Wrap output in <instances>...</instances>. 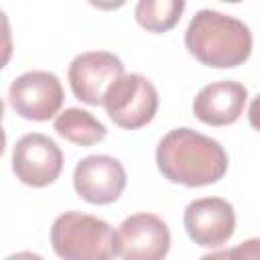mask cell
<instances>
[{"label": "cell", "instance_id": "15", "mask_svg": "<svg viewBox=\"0 0 260 260\" xmlns=\"http://www.w3.org/2000/svg\"><path fill=\"white\" fill-rule=\"evenodd\" d=\"M98 10H118L126 4V0H87Z\"/></svg>", "mask_w": 260, "mask_h": 260}, {"label": "cell", "instance_id": "9", "mask_svg": "<svg viewBox=\"0 0 260 260\" xmlns=\"http://www.w3.org/2000/svg\"><path fill=\"white\" fill-rule=\"evenodd\" d=\"M75 193L91 205L114 203L126 189V171L122 162L108 154H89L75 165Z\"/></svg>", "mask_w": 260, "mask_h": 260}, {"label": "cell", "instance_id": "7", "mask_svg": "<svg viewBox=\"0 0 260 260\" xmlns=\"http://www.w3.org/2000/svg\"><path fill=\"white\" fill-rule=\"evenodd\" d=\"M12 171L28 187H47L63 171V152L53 138L41 132L24 134L12 148Z\"/></svg>", "mask_w": 260, "mask_h": 260}, {"label": "cell", "instance_id": "10", "mask_svg": "<svg viewBox=\"0 0 260 260\" xmlns=\"http://www.w3.org/2000/svg\"><path fill=\"white\" fill-rule=\"evenodd\" d=\"M183 225L197 246L219 248L236 232V211L221 197H201L185 207Z\"/></svg>", "mask_w": 260, "mask_h": 260}, {"label": "cell", "instance_id": "6", "mask_svg": "<svg viewBox=\"0 0 260 260\" xmlns=\"http://www.w3.org/2000/svg\"><path fill=\"white\" fill-rule=\"evenodd\" d=\"M8 102L24 120L45 122L59 114L63 106V85L55 73L26 71L10 83Z\"/></svg>", "mask_w": 260, "mask_h": 260}, {"label": "cell", "instance_id": "14", "mask_svg": "<svg viewBox=\"0 0 260 260\" xmlns=\"http://www.w3.org/2000/svg\"><path fill=\"white\" fill-rule=\"evenodd\" d=\"M12 51H14V43H12L10 20L0 10V69H4L8 65V61L12 59Z\"/></svg>", "mask_w": 260, "mask_h": 260}, {"label": "cell", "instance_id": "5", "mask_svg": "<svg viewBox=\"0 0 260 260\" xmlns=\"http://www.w3.org/2000/svg\"><path fill=\"white\" fill-rule=\"evenodd\" d=\"M169 248L171 232L154 213L128 215L114 232V256L124 260H160Z\"/></svg>", "mask_w": 260, "mask_h": 260}, {"label": "cell", "instance_id": "18", "mask_svg": "<svg viewBox=\"0 0 260 260\" xmlns=\"http://www.w3.org/2000/svg\"><path fill=\"white\" fill-rule=\"evenodd\" d=\"M221 2H230V4H238V2H242V0H221Z\"/></svg>", "mask_w": 260, "mask_h": 260}, {"label": "cell", "instance_id": "17", "mask_svg": "<svg viewBox=\"0 0 260 260\" xmlns=\"http://www.w3.org/2000/svg\"><path fill=\"white\" fill-rule=\"evenodd\" d=\"M2 116H4V102H2V98H0V120H2Z\"/></svg>", "mask_w": 260, "mask_h": 260}, {"label": "cell", "instance_id": "16", "mask_svg": "<svg viewBox=\"0 0 260 260\" xmlns=\"http://www.w3.org/2000/svg\"><path fill=\"white\" fill-rule=\"evenodd\" d=\"M4 146H6V134H4V130H2V126H0V156H2V152H4Z\"/></svg>", "mask_w": 260, "mask_h": 260}, {"label": "cell", "instance_id": "1", "mask_svg": "<svg viewBox=\"0 0 260 260\" xmlns=\"http://www.w3.org/2000/svg\"><path fill=\"white\" fill-rule=\"evenodd\" d=\"M158 173L177 185L203 187L217 183L228 173L225 148L193 128H175L167 132L156 146Z\"/></svg>", "mask_w": 260, "mask_h": 260}, {"label": "cell", "instance_id": "11", "mask_svg": "<svg viewBox=\"0 0 260 260\" xmlns=\"http://www.w3.org/2000/svg\"><path fill=\"white\" fill-rule=\"evenodd\" d=\"M248 89L240 81L223 79L207 83L193 100V114L207 126L234 124L246 108Z\"/></svg>", "mask_w": 260, "mask_h": 260}, {"label": "cell", "instance_id": "13", "mask_svg": "<svg viewBox=\"0 0 260 260\" xmlns=\"http://www.w3.org/2000/svg\"><path fill=\"white\" fill-rule=\"evenodd\" d=\"M185 4L187 0H138L134 18L148 32H167L181 20Z\"/></svg>", "mask_w": 260, "mask_h": 260}, {"label": "cell", "instance_id": "12", "mask_svg": "<svg viewBox=\"0 0 260 260\" xmlns=\"http://www.w3.org/2000/svg\"><path fill=\"white\" fill-rule=\"evenodd\" d=\"M55 132L71 144L91 146L106 138V126L87 110L67 108L55 118Z\"/></svg>", "mask_w": 260, "mask_h": 260}, {"label": "cell", "instance_id": "8", "mask_svg": "<svg viewBox=\"0 0 260 260\" xmlns=\"http://www.w3.org/2000/svg\"><path fill=\"white\" fill-rule=\"evenodd\" d=\"M124 73V63L110 51H85L73 57L67 69V79L73 95L87 104L100 106L108 87Z\"/></svg>", "mask_w": 260, "mask_h": 260}, {"label": "cell", "instance_id": "4", "mask_svg": "<svg viewBox=\"0 0 260 260\" xmlns=\"http://www.w3.org/2000/svg\"><path fill=\"white\" fill-rule=\"evenodd\" d=\"M102 106L116 126L124 130H136L154 118L158 110V93L152 81L144 75L122 73L108 87Z\"/></svg>", "mask_w": 260, "mask_h": 260}, {"label": "cell", "instance_id": "2", "mask_svg": "<svg viewBox=\"0 0 260 260\" xmlns=\"http://www.w3.org/2000/svg\"><path fill=\"white\" fill-rule=\"evenodd\" d=\"M185 47L207 67L232 69L248 61L252 53V32L242 20L203 8L195 12L185 30Z\"/></svg>", "mask_w": 260, "mask_h": 260}, {"label": "cell", "instance_id": "3", "mask_svg": "<svg viewBox=\"0 0 260 260\" xmlns=\"http://www.w3.org/2000/svg\"><path fill=\"white\" fill-rule=\"evenodd\" d=\"M51 246L65 260H108L114 256V230L95 215L65 211L51 225Z\"/></svg>", "mask_w": 260, "mask_h": 260}]
</instances>
